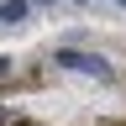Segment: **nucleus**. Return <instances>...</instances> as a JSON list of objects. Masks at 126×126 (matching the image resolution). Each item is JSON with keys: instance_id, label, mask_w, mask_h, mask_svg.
Returning a JSON list of instances; mask_svg holds the SVG:
<instances>
[{"instance_id": "3", "label": "nucleus", "mask_w": 126, "mask_h": 126, "mask_svg": "<svg viewBox=\"0 0 126 126\" xmlns=\"http://www.w3.org/2000/svg\"><path fill=\"white\" fill-rule=\"evenodd\" d=\"M5 74H11V58H0V79H5Z\"/></svg>"}, {"instance_id": "1", "label": "nucleus", "mask_w": 126, "mask_h": 126, "mask_svg": "<svg viewBox=\"0 0 126 126\" xmlns=\"http://www.w3.org/2000/svg\"><path fill=\"white\" fill-rule=\"evenodd\" d=\"M53 63H58V68H68V74H89V79H100V84L116 79V68H110L100 53H79V47H58Z\"/></svg>"}, {"instance_id": "4", "label": "nucleus", "mask_w": 126, "mask_h": 126, "mask_svg": "<svg viewBox=\"0 0 126 126\" xmlns=\"http://www.w3.org/2000/svg\"><path fill=\"white\" fill-rule=\"evenodd\" d=\"M116 5H121V11H126V0H116Z\"/></svg>"}, {"instance_id": "2", "label": "nucleus", "mask_w": 126, "mask_h": 126, "mask_svg": "<svg viewBox=\"0 0 126 126\" xmlns=\"http://www.w3.org/2000/svg\"><path fill=\"white\" fill-rule=\"evenodd\" d=\"M26 11H32V0H5V5H0V26H16V21H26Z\"/></svg>"}]
</instances>
